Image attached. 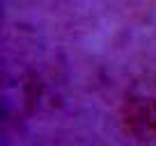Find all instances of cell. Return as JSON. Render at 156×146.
Instances as JSON below:
<instances>
[{
  "label": "cell",
  "instance_id": "obj_1",
  "mask_svg": "<svg viewBox=\"0 0 156 146\" xmlns=\"http://www.w3.org/2000/svg\"><path fill=\"white\" fill-rule=\"evenodd\" d=\"M124 123L140 141H156V96L133 94L124 105Z\"/></svg>",
  "mask_w": 156,
  "mask_h": 146
}]
</instances>
